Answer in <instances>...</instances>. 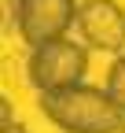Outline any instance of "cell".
I'll return each mask as SVG.
<instances>
[{
  "instance_id": "cell-1",
  "label": "cell",
  "mask_w": 125,
  "mask_h": 133,
  "mask_svg": "<svg viewBox=\"0 0 125 133\" xmlns=\"http://www.w3.org/2000/svg\"><path fill=\"white\" fill-rule=\"evenodd\" d=\"M41 111L62 133H125V115L107 96V89H96V85L48 92L41 96Z\"/></svg>"
},
{
  "instance_id": "cell-2",
  "label": "cell",
  "mask_w": 125,
  "mask_h": 133,
  "mask_svg": "<svg viewBox=\"0 0 125 133\" xmlns=\"http://www.w3.org/2000/svg\"><path fill=\"white\" fill-rule=\"evenodd\" d=\"M85 70H88V48L70 37L29 48V59H26V78L37 89V96L85 85Z\"/></svg>"
},
{
  "instance_id": "cell-3",
  "label": "cell",
  "mask_w": 125,
  "mask_h": 133,
  "mask_svg": "<svg viewBox=\"0 0 125 133\" xmlns=\"http://www.w3.org/2000/svg\"><path fill=\"white\" fill-rule=\"evenodd\" d=\"M77 0H22L15 15V30L29 48L62 41L77 22Z\"/></svg>"
},
{
  "instance_id": "cell-4",
  "label": "cell",
  "mask_w": 125,
  "mask_h": 133,
  "mask_svg": "<svg viewBox=\"0 0 125 133\" xmlns=\"http://www.w3.org/2000/svg\"><path fill=\"white\" fill-rule=\"evenodd\" d=\"M77 33L85 48H96L107 56H125V11L118 0H81L77 8Z\"/></svg>"
},
{
  "instance_id": "cell-5",
  "label": "cell",
  "mask_w": 125,
  "mask_h": 133,
  "mask_svg": "<svg viewBox=\"0 0 125 133\" xmlns=\"http://www.w3.org/2000/svg\"><path fill=\"white\" fill-rule=\"evenodd\" d=\"M103 89H107V96L118 104V111L125 115V56H118L114 63H111V70H107V81H103Z\"/></svg>"
},
{
  "instance_id": "cell-6",
  "label": "cell",
  "mask_w": 125,
  "mask_h": 133,
  "mask_svg": "<svg viewBox=\"0 0 125 133\" xmlns=\"http://www.w3.org/2000/svg\"><path fill=\"white\" fill-rule=\"evenodd\" d=\"M19 4L22 0H0V11H4V33L15 30V15H19Z\"/></svg>"
},
{
  "instance_id": "cell-7",
  "label": "cell",
  "mask_w": 125,
  "mask_h": 133,
  "mask_svg": "<svg viewBox=\"0 0 125 133\" xmlns=\"http://www.w3.org/2000/svg\"><path fill=\"white\" fill-rule=\"evenodd\" d=\"M0 133H29L22 122H11V126H0Z\"/></svg>"
}]
</instances>
